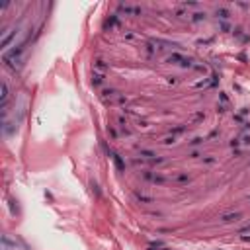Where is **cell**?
<instances>
[{
	"label": "cell",
	"mask_w": 250,
	"mask_h": 250,
	"mask_svg": "<svg viewBox=\"0 0 250 250\" xmlns=\"http://www.w3.org/2000/svg\"><path fill=\"white\" fill-rule=\"evenodd\" d=\"M168 62H174V65H180V66H194V65H191V61L188 59V57L178 55V53L170 55V57H168Z\"/></svg>",
	"instance_id": "2"
},
{
	"label": "cell",
	"mask_w": 250,
	"mask_h": 250,
	"mask_svg": "<svg viewBox=\"0 0 250 250\" xmlns=\"http://www.w3.org/2000/svg\"><path fill=\"white\" fill-rule=\"evenodd\" d=\"M22 53H24V45H20L18 49H12V51L4 53V62H6L10 69H20L22 66Z\"/></svg>",
	"instance_id": "1"
},
{
	"label": "cell",
	"mask_w": 250,
	"mask_h": 250,
	"mask_svg": "<svg viewBox=\"0 0 250 250\" xmlns=\"http://www.w3.org/2000/svg\"><path fill=\"white\" fill-rule=\"evenodd\" d=\"M217 18H223V20H227V18H229V12L221 8V10H217Z\"/></svg>",
	"instance_id": "4"
},
{
	"label": "cell",
	"mask_w": 250,
	"mask_h": 250,
	"mask_svg": "<svg viewBox=\"0 0 250 250\" xmlns=\"http://www.w3.org/2000/svg\"><path fill=\"white\" fill-rule=\"evenodd\" d=\"M239 217H240V215H239V213H235V215H225L223 219H225V221H236Z\"/></svg>",
	"instance_id": "6"
},
{
	"label": "cell",
	"mask_w": 250,
	"mask_h": 250,
	"mask_svg": "<svg viewBox=\"0 0 250 250\" xmlns=\"http://www.w3.org/2000/svg\"><path fill=\"white\" fill-rule=\"evenodd\" d=\"M111 158H114V162L117 164V168L123 170V164H121V160H119V156H117V155H111Z\"/></svg>",
	"instance_id": "5"
},
{
	"label": "cell",
	"mask_w": 250,
	"mask_h": 250,
	"mask_svg": "<svg viewBox=\"0 0 250 250\" xmlns=\"http://www.w3.org/2000/svg\"><path fill=\"white\" fill-rule=\"evenodd\" d=\"M8 98H10V94H8V84H6V82H2V107H6Z\"/></svg>",
	"instance_id": "3"
}]
</instances>
